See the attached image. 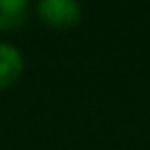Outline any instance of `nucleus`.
<instances>
[{"instance_id":"obj_1","label":"nucleus","mask_w":150,"mask_h":150,"mask_svg":"<svg viewBox=\"0 0 150 150\" xmlns=\"http://www.w3.org/2000/svg\"><path fill=\"white\" fill-rule=\"evenodd\" d=\"M34 11L38 19L53 30H69L82 19V6L76 0H40Z\"/></svg>"},{"instance_id":"obj_3","label":"nucleus","mask_w":150,"mask_h":150,"mask_svg":"<svg viewBox=\"0 0 150 150\" xmlns=\"http://www.w3.org/2000/svg\"><path fill=\"white\" fill-rule=\"evenodd\" d=\"M30 13L27 0H0V33H11L21 29Z\"/></svg>"},{"instance_id":"obj_2","label":"nucleus","mask_w":150,"mask_h":150,"mask_svg":"<svg viewBox=\"0 0 150 150\" xmlns=\"http://www.w3.org/2000/svg\"><path fill=\"white\" fill-rule=\"evenodd\" d=\"M25 69L21 51L10 42H0V89H8L19 82Z\"/></svg>"}]
</instances>
